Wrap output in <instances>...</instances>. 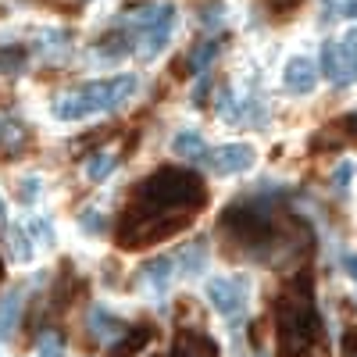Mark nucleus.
<instances>
[{
	"instance_id": "nucleus-1",
	"label": "nucleus",
	"mask_w": 357,
	"mask_h": 357,
	"mask_svg": "<svg viewBox=\"0 0 357 357\" xmlns=\"http://www.w3.org/2000/svg\"><path fill=\"white\" fill-rule=\"evenodd\" d=\"M172 29H175V8L172 4H161V11H158L154 22L139 25V57H143V61H154V57L168 47Z\"/></svg>"
},
{
	"instance_id": "nucleus-2",
	"label": "nucleus",
	"mask_w": 357,
	"mask_h": 357,
	"mask_svg": "<svg viewBox=\"0 0 357 357\" xmlns=\"http://www.w3.org/2000/svg\"><path fill=\"white\" fill-rule=\"evenodd\" d=\"M257 154L250 143H225V146H215V151H207V168L215 175H240L247 168H254Z\"/></svg>"
},
{
	"instance_id": "nucleus-3",
	"label": "nucleus",
	"mask_w": 357,
	"mask_h": 357,
	"mask_svg": "<svg viewBox=\"0 0 357 357\" xmlns=\"http://www.w3.org/2000/svg\"><path fill=\"white\" fill-rule=\"evenodd\" d=\"M207 301H211V307L218 314H236L243 311L247 304V279H211L207 282Z\"/></svg>"
},
{
	"instance_id": "nucleus-4",
	"label": "nucleus",
	"mask_w": 357,
	"mask_h": 357,
	"mask_svg": "<svg viewBox=\"0 0 357 357\" xmlns=\"http://www.w3.org/2000/svg\"><path fill=\"white\" fill-rule=\"evenodd\" d=\"M282 82H286V89L293 97H307L311 89L318 86V68H314V61L311 57H304V54H296L293 61L286 65V72H282Z\"/></svg>"
},
{
	"instance_id": "nucleus-5",
	"label": "nucleus",
	"mask_w": 357,
	"mask_h": 357,
	"mask_svg": "<svg viewBox=\"0 0 357 357\" xmlns=\"http://www.w3.org/2000/svg\"><path fill=\"white\" fill-rule=\"evenodd\" d=\"M89 329H93V336L100 343H118V340H126V321L111 314L107 307H93L89 311Z\"/></svg>"
},
{
	"instance_id": "nucleus-6",
	"label": "nucleus",
	"mask_w": 357,
	"mask_h": 357,
	"mask_svg": "<svg viewBox=\"0 0 357 357\" xmlns=\"http://www.w3.org/2000/svg\"><path fill=\"white\" fill-rule=\"evenodd\" d=\"M175 357H218V347L211 336H200V333H183L175 343Z\"/></svg>"
},
{
	"instance_id": "nucleus-7",
	"label": "nucleus",
	"mask_w": 357,
	"mask_h": 357,
	"mask_svg": "<svg viewBox=\"0 0 357 357\" xmlns=\"http://www.w3.org/2000/svg\"><path fill=\"white\" fill-rule=\"evenodd\" d=\"M172 151H175V158H183V161H200V158H207V146H204V139L197 136V132H178L175 139H172Z\"/></svg>"
},
{
	"instance_id": "nucleus-8",
	"label": "nucleus",
	"mask_w": 357,
	"mask_h": 357,
	"mask_svg": "<svg viewBox=\"0 0 357 357\" xmlns=\"http://www.w3.org/2000/svg\"><path fill=\"white\" fill-rule=\"evenodd\" d=\"M18 318H22V293H8L4 301H0V336H11L18 329Z\"/></svg>"
},
{
	"instance_id": "nucleus-9",
	"label": "nucleus",
	"mask_w": 357,
	"mask_h": 357,
	"mask_svg": "<svg viewBox=\"0 0 357 357\" xmlns=\"http://www.w3.org/2000/svg\"><path fill=\"white\" fill-rule=\"evenodd\" d=\"M139 275H143V282L151 286L154 293H161V289L168 286V275H172V261H168V257H154V261L139 272Z\"/></svg>"
},
{
	"instance_id": "nucleus-10",
	"label": "nucleus",
	"mask_w": 357,
	"mask_h": 357,
	"mask_svg": "<svg viewBox=\"0 0 357 357\" xmlns=\"http://www.w3.org/2000/svg\"><path fill=\"white\" fill-rule=\"evenodd\" d=\"M321 75L329 82H340V72H343V47L340 43H325L321 47Z\"/></svg>"
},
{
	"instance_id": "nucleus-11",
	"label": "nucleus",
	"mask_w": 357,
	"mask_h": 357,
	"mask_svg": "<svg viewBox=\"0 0 357 357\" xmlns=\"http://www.w3.org/2000/svg\"><path fill=\"white\" fill-rule=\"evenodd\" d=\"M114 168H118L114 165V154L111 151H100V154H93V158L86 161V178H89V183H104Z\"/></svg>"
},
{
	"instance_id": "nucleus-12",
	"label": "nucleus",
	"mask_w": 357,
	"mask_h": 357,
	"mask_svg": "<svg viewBox=\"0 0 357 357\" xmlns=\"http://www.w3.org/2000/svg\"><path fill=\"white\" fill-rule=\"evenodd\" d=\"M8 247H11V261H18V264H25L29 257H33V243H29V236L22 229L8 232Z\"/></svg>"
},
{
	"instance_id": "nucleus-13",
	"label": "nucleus",
	"mask_w": 357,
	"mask_h": 357,
	"mask_svg": "<svg viewBox=\"0 0 357 357\" xmlns=\"http://www.w3.org/2000/svg\"><path fill=\"white\" fill-rule=\"evenodd\" d=\"M79 229H82L86 236H104V232H107V218H104L100 211H93V207H89V211L79 215Z\"/></svg>"
},
{
	"instance_id": "nucleus-14",
	"label": "nucleus",
	"mask_w": 357,
	"mask_h": 357,
	"mask_svg": "<svg viewBox=\"0 0 357 357\" xmlns=\"http://www.w3.org/2000/svg\"><path fill=\"white\" fill-rule=\"evenodd\" d=\"M36 354H40V357H65L61 336H57V333H43V336L36 340Z\"/></svg>"
},
{
	"instance_id": "nucleus-15",
	"label": "nucleus",
	"mask_w": 357,
	"mask_h": 357,
	"mask_svg": "<svg viewBox=\"0 0 357 357\" xmlns=\"http://www.w3.org/2000/svg\"><path fill=\"white\" fill-rule=\"evenodd\" d=\"M40 43L47 47V54H61V50H68V36L61 33V29H43V33H40Z\"/></svg>"
},
{
	"instance_id": "nucleus-16",
	"label": "nucleus",
	"mask_w": 357,
	"mask_h": 357,
	"mask_svg": "<svg viewBox=\"0 0 357 357\" xmlns=\"http://www.w3.org/2000/svg\"><path fill=\"white\" fill-rule=\"evenodd\" d=\"M29 236H33V243H40V247L54 243V229H50L47 218H33V222H29Z\"/></svg>"
},
{
	"instance_id": "nucleus-17",
	"label": "nucleus",
	"mask_w": 357,
	"mask_h": 357,
	"mask_svg": "<svg viewBox=\"0 0 357 357\" xmlns=\"http://www.w3.org/2000/svg\"><path fill=\"white\" fill-rule=\"evenodd\" d=\"M215 57H218V43H204V47H197V54L190 57V68H193V72H204L207 65L215 61Z\"/></svg>"
},
{
	"instance_id": "nucleus-18",
	"label": "nucleus",
	"mask_w": 357,
	"mask_h": 357,
	"mask_svg": "<svg viewBox=\"0 0 357 357\" xmlns=\"http://www.w3.org/2000/svg\"><path fill=\"white\" fill-rule=\"evenodd\" d=\"M178 268H183V275H197L200 268H204V250L190 247V250H186V257L178 261Z\"/></svg>"
},
{
	"instance_id": "nucleus-19",
	"label": "nucleus",
	"mask_w": 357,
	"mask_h": 357,
	"mask_svg": "<svg viewBox=\"0 0 357 357\" xmlns=\"http://www.w3.org/2000/svg\"><path fill=\"white\" fill-rule=\"evenodd\" d=\"M146 340H151V333H146V329H139V333H132L129 340H118V347H114V354H136Z\"/></svg>"
},
{
	"instance_id": "nucleus-20",
	"label": "nucleus",
	"mask_w": 357,
	"mask_h": 357,
	"mask_svg": "<svg viewBox=\"0 0 357 357\" xmlns=\"http://www.w3.org/2000/svg\"><path fill=\"white\" fill-rule=\"evenodd\" d=\"M350 178H354V165H350V161H343V165L333 172V183H336L340 190H347V186H350Z\"/></svg>"
},
{
	"instance_id": "nucleus-21",
	"label": "nucleus",
	"mask_w": 357,
	"mask_h": 357,
	"mask_svg": "<svg viewBox=\"0 0 357 357\" xmlns=\"http://www.w3.org/2000/svg\"><path fill=\"white\" fill-rule=\"evenodd\" d=\"M4 146L8 151H18L22 146V129L18 126H4Z\"/></svg>"
},
{
	"instance_id": "nucleus-22",
	"label": "nucleus",
	"mask_w": 357,
	"mask_h": 357,
	"mask_svg": "<svg viewBox=\"0 0 357 357\" xmlns=\"http://www.w3.org/2000/svg\"><path fill=\"white\" fill-rule=\"evenodd\" d=\"M40 190V178H22V200H36Z\"/></svg>"
},
{
	"instance_id": "nucleus-23",
	"label": "nucleus",
	"mask_w": 357,
	"mask_h": 357,
	"mask_svg": "<svg viewBox=\"0 0 357 357\" xmlns=\"http://www.w3.org/2000/svg\"><path fill=\"white\" fill-rule=\"evenodd\" d=\"M336 11H340L343 18H357V0H340Z\"/></svg>"
},
{
	"instance_id": "nucleus-24",
	"label": "nucleus",
	"mask_w": 357,
	"mask_h": 357,
	"mask_svg": "<svg viewBox=\"0 0 357 357\" xmlns=\"http://www.w3.org/2000/svg\"><path fill=\"white\" fill-rule=\"evenodd\" d=\"M343 50H350V54H357V25L350 29V33L343 36Z\"/></svg>"
},
{
	"instance_id": "nucleus-25",
	"label": "nucleus",
	"mask_w": 357,
	"mask_h": 357,
	"mask_svg": "<svg viewBox=\"0 0 357 357\" xmlns=\"http://www.w3.org/2000/svg\"><path fill=\"white\" fill-rule=\"evenodd\" d=\"M207 86H211V79H207V75H200V82H197V89H193V100H204Z\"/></svg>"
},
{
	"instance_id": "nucleus-26",
	"label": "nucleus",
	"mask_w": 357,
	"mask_h": 357,
	"mask_svg": "<svg viewBox=\"0 0 357 357\" xmlns=\"http://www.w3.org/2000/svg\"><path fill=\"white\" fill-rule=\"evenodd\" d=\"M343 264H347V275L357 282V254H347V261H343Z\"/></svg>"
},
{
	"instance_id": "nucleus-27",
	"label": "nucleus",
	"mask_w": 357,
	"mask_h": 357,
	"mask_svg": "<svg viewBox=\"0 0 357 357\" xmlns=\"http://www.w3.org/2000/svg\"><path fill=\"white\" fill-rule=\"evenodd\" d=\"M8 222V211H4V200H0V225H4Z\"/></svg>"
}]
</instances>
